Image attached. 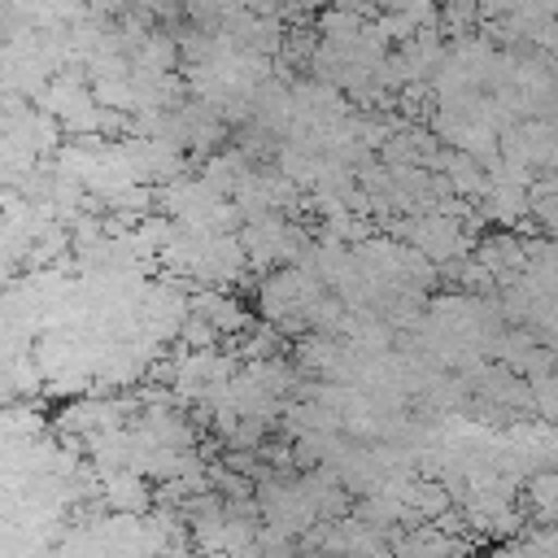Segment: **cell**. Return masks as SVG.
Instances as JSON below:
<instances>
[{"label": "cell", "mask_w": 558, "mask_h": 558, "mask_svg": "<svg viewBox=\"0 0 558 558\" xmlns=\"http://www.w3.org/2000/svg\"><path fill=\"white\" fill-rule=\"evenodd\" d=\"M554 166H558V161H554ZM541 192H558V179H554V183H545V187H541Z\"/></svg>", "instance_id": "6da1fadb"}]
</instances>
